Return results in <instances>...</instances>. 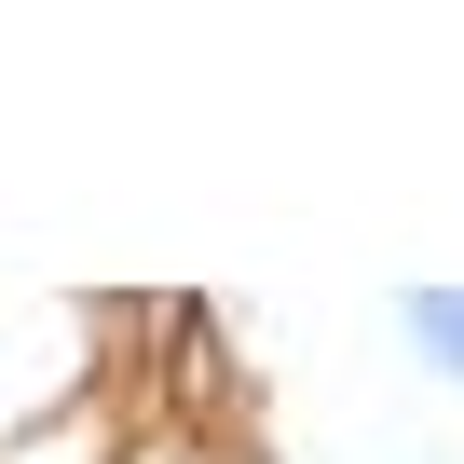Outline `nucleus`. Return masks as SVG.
I'll use <instances>...</instances> for the list:
<instances>
[{"label":"nucleus","instance_id":"obj_1","mask_svg":"<svg viewBox=\"0 0 464 464\" xmlns=\"http://www.w3.org/2000/svg\"><path fill=\"white\" fill-rule=\"evenodd\" d=\"M137 301H28V287H0V464L123 410L137 382Z\"/></svg>","mask_w":464,"mask_h":464},{"label":"nucleus","instance_id":"obj_2","mask_svg":"<svg viewBox=\"0 0 464 464\" xmlns=\"http://www.w3.org/2000/svg\"><path fill=\"white\" fill-rule=\"evenodd\" d=\"M96 464H274V450H246V423H232L205 382H123V423H110V450Z\"/></svg>","mask_w":464,"mask_h":464},{"label":"nucleus","instance_id":"obj_3","mask_svg":"<svg viewBox=\"0 0 464 464\" xmlns=\"http://www.w3.org/2000/svg\"><path fill=\"white\" fill-rule=\"evenodd\" d=\"M382 328H396V355H410L423 382L464 396V274H410V287L382 301Z\"/></svg>","mask_w":464,"mask_h":464}]
</instances>
